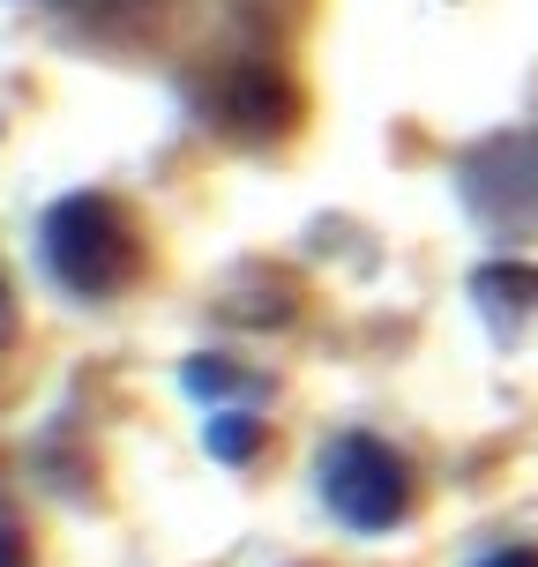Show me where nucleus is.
<instances>
[{
  "label": "nucleus",
  "mask_w": 538,
  "mask_h": 567,
  "mask_svg": "<svg viewBox=\"0 0 538 567\" xmlns=\"http://www.w3.org/2000/svg\"><path fill=\"white\" fill-rule=\"evenodd\" d=\"M38 261L68 299H120L142 277V231L113 195H60L38 217Z\"/></svg>",
  "instance_id": "obj_1"
},
{
  "label": "nucleus",
  "mask_w": 538,
  "mask_h": 567,
  "mask_svg": "<svg viewBox=\"0 0 538 567\" xmlns=\"http://www.w3.org/2000/svg\"><path fill=\"white\" fill-rule=\"evenodd\" d=\"M314 493L359 538H382V530H397L404 515H412V471H404V455L382 433H337V441H322Z\"/></svg>",
  "instance_id": "obj_2"
},
{
  "label": "nucleus",
  "mask_w": 538,
  "mask_h": 567,
  "mask_svg": "<svg viewBox=\"0 0 538 567\" xmlns=\"http://www.w3.org/2000/svg\"><path fill=\"white\" fill-rule=\"evenodd\" d=\"M456 202L486 239H538V127L486 135L456 157Z\"/></svg>",
  "instance_id": "obj_3"
},
{
  "label": "nucleus",
  "mask_w": 538,
  "mask_h": 567,
  "mask_svg": "<svg viewBox=\"0 0 538 567\" xmlns=\"http://www.w3.org/2000/svg\"><path fill=\"white\" fill-rule=\"evenodd\" d=\"M471 313L486 321V337L516 351L538 337V261H479L471 269Z\"/></svg>",
  "instance_id": "obj_4"
},
{
  "label": "nucleus",
  "mask_w": 538,
  "mask_h": 567,
  "mask_svg": "<svg viewBox=\"0 0 538 567\" xmlns=\"http://www.w3.org/2000/svg\"><path fill=\"white\" fill-rule=\"evenodd\" d=\"M210 113H217V127H232V135H284V127H292V90H284L277 68L240 60V68H225Z\"/></svg>",
  "instance_id": "obj_5"
},
{
  "label": "nucleus",
  "mask_w": 538,
  "mask_h": 567,
  "mask_svg": "<svg viewBox=\"0 0 538 567\" xmlns=\"http://www.w3.org/2000/svg\"><path fill=\"white\" fill-rule=\"evenodd\" d=\"M187 396L195 403H210V411H232V403H247V411H262V396H270V381L262 373H240V367H225L217 351H202V359H187Z\"/></svg>",
  "instance_id": "obj_6"
},
{
  "label": "nucleus",
  "mask_w": 538,
  "mask_h": 567,
  "mask_svg": "<svg viewBox=\"0 0 538 567\" xmlns=\"http://www.w3.org/2000/svg\"><path fill=\"white\" fill-rule=\"evenodd\" d=\"M202 449L217 455V463H255V449H262V419L247 411V403H232V411H210V419H202Z\"/></svg>",
  "instance_id": "obj_7"
},
{
  "label": "nucleus",
  "mask_w": 538,
  "mask_h": 567,
  "mask_svg": "<svg viewBox=\"0 0 538 567\" xmlns=\"http://www.w3.org/2000/svg\"><path fill=\"white\" fill-rule=\"evenodd\" d=\"M471 567H538V553L531 545H494V553H479Z\"/></svg>",
  "instance_id": "obj_8"
},
{
  "label": "nucleus",
  "mask_w": 538,
  "mask_h": 567,
  "mask_svg": "<svg viewBox=\"0 0 538 567\" xmlns=\"http://www.w3.org/2000/svg\"><path fill=\"white\" fill-rule=\"evenodd\" d=\"M0 567H30V545L16 523H0Z\"/></svg>",
  "instance_id": "obj_9"
},
{
  "label": "nucleus",
  "mask_w": 538,
  "mask_h": 567,
  "mask_svg": "<svg viewBox=\"0 0 538 567\" xmlns=\"http://www.w3.org/2000/svg\"><path fill=\"white\" fill-rule=\"evenodd\" d=\"M16 337V299H8V277H0V343Z\"/></svg>",
  "instance_id": "obj_10"
}]
</instances>
